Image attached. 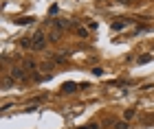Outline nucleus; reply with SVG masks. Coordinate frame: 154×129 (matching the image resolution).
Wrapping results in <instances>:
<instances>
[{
	"label": "nucleus",
	"mask_w": 154,
	"mask_h": 129,
	"mask_svg": "<svg viewBox=\"0 0 154 129\" xmlns=\"http://www.w3.org/2000/svg\"><path fill=\"white\" fill-rule=\"evenodd\" d=\"M46 44H48V37L42 31H38V33H33V35H31V48L33 50H44Z\"/></svg>",
	"instance_id": "nucleus-1"
},
{
	"label": "nucleus",
	"mask_w": 154,
	"mask_h": 129,
	"mask_svg": "<svg viewBox=\"0 0 154 129\" xmlns=\"http://www.w3.org/2000/svg\"><path fill=\"white\" fill-rule=\"evenodd\" d=\"M7 74H9L13 81H24V79H26V70H24L22 66H11Z\"/></svg>",
	"instance_id": "nucleus-2"
},
{
	"label": "nucleus",
	"mask_w": 154,
	"mask_h": 129,
	"mask_svg": "<svg viewBox=\"0 0 154 129\" xmlns=\"http://www.w3.org/2000/svg\"><path fill=\"white\" fill-rule=\"evenodd\" d=\"M51 26H53V29L55 31H64V29H68V26H73L71 22H68V20H62V18H55V20H51Z\"/></svg>",
	"instance_id": "nucleus-3"
},
{
	"label": "nucleus",
	"mask_w": 154,
	"mask_h": 129,
	"mask_svg": "<svg viewBox=\"0 0 154 129\" xmlns=\"http://www.w3.org/2000/svg\"><path fill=\"white\" fill-rule=\"evenodd\" d=\"M77 87H79V85H77L75 81H68V83L62 85V92H64V94H73V92H77Z\"/></svg>",
	"instance_id": "nucleus-4"
},
{
	"label": "nucleus",
	"mask_w": 154,
	"mask_h": 129,
	"mask_svg": "<svg viewBox=\"0 0 154 129\" xmlns=\"http://www.w3.org/2000/svg\"><path fill=\"white\" fill-rule=\"evenodd\" d=\"M22 68H24L26 72H29V70H33V72H35V70H38V64L33 62V59H24V62H22Z\"/></svg>",
	"instance_id": "nucleus-5"
},
{
	"label": "nucleus",
	"mask_w": 154,
	"mask_h": 129,
	"mask_svg": "<svg viewBox=\"0 0 154 129\" xmlns=\"http://www.w3.org/2000/svg\"><path fill=\"white\" fill-rule=\"evenodd\" d=\"M125 26H128V20H121V22L117 20V22H112V31H123Z\"/></svg>",
	"instance_id": "nucleus-6"
},
{
	"label": "nucleus",
	"mask_w": 154,
	"mask_h": 129,
	"mask_svg": "<svg viewBox=\"0 0 154 129\" xmlns=\"http://www.w3.org/2000/svg\"><path fill=\"white\" fill-rule=\"evenodd\" d=\"M20 46H22V48H31V35H29V37H22V39H20Z\"/></svg>",
	"instance_id": "nucleus-7"
},
{
	"label": "nucleus",
	"mask_w": 154,
	"mask_h": 129,
	"mask_svg": "<svg viewBox=\"0 0 154 129\" xmlns=\"http://www.w3.org/2000/svg\"><path fill=\"white\" fill-rule=\"evenodd\" d=\"M75 33H77L79 37H88V31L84 29V26H77V29H75Z\"/></svg>",
	"instance_id": "nucleus-8"
},
{
	"label": "nucleus",
	"mask_w": 154,
	"mask_h": 129,
	"mask_svg": "<svg viewBox=\"0 0 154 129\" xmlns=\"http://www.w3.org/2000/svg\"><path fill=\"white\" fill-rule=\"evenodd\" d=\"M148 62H152V55H143V57H139L137 59V64L141 66V64H148Z\"/></svg>",
	"instance_id": "nucleus-9"
},
{
	"label": "nucleus",
	"mask_w": 154,
	"mask_h": 129,
	"mask_svg": "<svg viewBox=\"0 0 154 129\" xmlns=\"http://www.w3.org/2000/svg\"><path fill=\"white\" fill-rule=\"evenodd\" d=\"M60 35H62L60 31H53L51 35H48V39H51V42H57V39H60Z\"/></svg>",
	"instance_id": "nucleus-10"
},
{
	"label": "nucleus",
	"mask_w": 154,
	"mask_h": 129,
	"mask_svg": "<svg viewBox=\"0 0 154 129\" xmlns=\"http://www.w3.org/2000/svg\"><path fill=\"white\" fill-rule=\"evenodd\" d=\"M134 114H137V110H132V107H130V110H125V112H123V116H125V118H132Z\"/></svg>",
	"instance_id": "nucleus-11"
},
{
	"label": "nucleus",
	"mask_w": 154,
	"mask_h": 129,
	"mask_svg": "<svg viewBox=\"0 0 154 129\" xmlns=\"http://www.w3.org/2000/svg\"><path fill=\"white\" fill-rule=\"evenodd\" d=\"M31 20H33V18H20V20H16V22H18V24H29Z\"/></svg>",
	"instance_id": "nucleus-12"
},
{
	"label": "nucleus",
	"mask_w": 154,
	"mask_h": 129,
	"mask_svg": "<svg viewBox=\"0 0 154 129\" xmlns=\"http://www.w3.org/2000/svg\"><path fill=\"white\" fill-rule=\"evenodd\" d=\"M64 59H66V57H62V53H60V55H55V57H53V62H55V64H62Z\"/></svg>",
	"instance_id": "nucleus-13"
},
{
	"label": "nucleus",
	"mask_w": 154,
	"mask_h": 129,
	"mask_svg": "<svg viewBox=\"0 0 154 129\" xmlns=\"http://www.w3.org/2000/svg\"><path fill=\"white\" fill-rule=\"evenodd\" d=\"M117 2H121V4H132L134 0H117Z\"/></svg>",
	"instance_id": "nucleus-14"
},
{
	"label": "nucleus",
	"mask_w": 154,
	"mask_h": 129,
	"mask_svg": "<svg viewBox=\"0 0 154 129\" xmlns=\"http://www.w3.org/2000/svg\"><path fill=\"white\" fill-rule=\"evenodd\" d=\"M79 129H99L97 125H88V127H79Z\"/></svg>",
	"instance_id": "nucleus-15"
}]
</instances>
